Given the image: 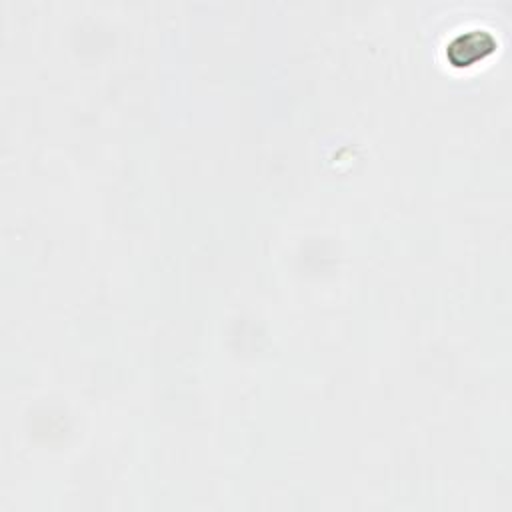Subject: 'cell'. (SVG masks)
<instances>
[{
	"label": "cell",
	"instance_id": "6da1fadb",
	"mask_svg": "<svg viewBox=\"0 0 512 512\" xmlns=\"http://www.w3.org/2000/svg\"><path fill=\"white\" fill-rule=\"evenodd\" d=\"M496 36L482 26H472L456 32L450 42H446V58L454 66H472L482 62L496 50Z\"/></svg>",
	"mask_w": 512,
	"mask_h": 512
}]
</instances>
